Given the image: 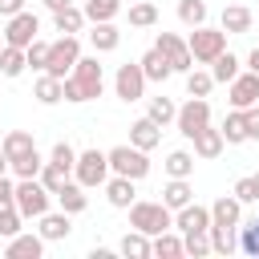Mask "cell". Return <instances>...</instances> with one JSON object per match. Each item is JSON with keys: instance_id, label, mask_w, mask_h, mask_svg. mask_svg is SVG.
Instances as JSON below:
<instances>
[{"instance_id": "7dc6e473", "label": "cell", "mask_w": 259, "mask_h": 259, "mask_svg": "<svg viewBox=\"0 0 259 259\" xmlns=\"http://www.w3.org/2000/svg\"><path fill=\"white\" fill-rule=\"evenodd\" d=\"M231 194H235L243 206H247V202H259V194H255V178H251V174H247V178H239V182L231 186Z\"/></svg>"}, {"instance_id": "ab89813d", "label": "cell", "mask_w": 259, "mask_h": 259, "mask_svg": "<svg viewBox=\"0 0 259 259\" xmlns=\"http://www.w3.org/2000/svg\"><path fill=\"white\" fill-rule=\"evenodd\" d=\"M154 24H158V4L142 0L130 8V28H154Z\"/></svg>"}, {"instance_id": "681fc988", "label": "cell", "mask_w": 259, "mask_h": 259, "mask_svg": "<svg viewBox=\"0 0 259 259\" xmlns=\"http://www.w3.org/2000/svg\"><path fill=\"white\" fill-rule=\"evenodd\" d=\"M243 117H247V138H251V142H259V105L243 109Z\"/></svg>"}, {"instance_id": "9a60e30c", "label": "cell", "mask_w": 259, "mask_h": 259, "mask_svg": "<svg viewBox=\"0 0 259 259\" xmlns=\"http://www.w3.org/2000/svg\"><path fill=\"white\" fill-rule=\"evenodd\" d=\"M251 24H255V12L243 8V4H227L223 16H219V28L227 36H243V32H251Z\"/></svg>"}, {"instance_id": "277c9868", "label": "cell", "mask_w": 259, "mask_h": 259, "mask_svg": "<svg viewBox=\"0 0 259 259\" xmlns=\"http://www.w3.org/2000/svg\"><path fill=\"white\" fill-rule=\"evenodd\" d=\"M186 45L194 53V65H210L219 53H227V32L223 28H210V24H198V28H190Z\"/></svg>"}, {"instance_id": "e575fe53", "label": "cell", "mask_w": 259, "mask_h": 259, "mask_svg": "<svg viewBox=\"0 0 259 259\" xmlns=\"http://www.w3.org/2000/svg\"><path fill=\"white\" fill-rule=\"evenodd\" d=\"M206 16H210L206 0H178V20H182L186 28H198V24H206Z\"/></svg>"}, {"instance_id": "f907efd6", "label": "cell", "mask_w": 259, "mask_h": 259, "mask_svg": "<svg viewBox=\"0 0 259 259\" xmlns=\"http://www.w3.org/2000/svg\"><path fill=\"white\" fill-rule=\"evenodd\" d=\"M65 101H73V105H81V101H85V93H81V85H77L73 77H65Z\"/></svg>"}, {"instance_id": "44dd1931", "label": "cell", "mask_w": 259, "mask_h": 259, "mask_svg": "<svg viewBox=\"0 0 259 259\" xmlns=\"http://www.w3.org/2000/svg\"><path fill=\"white\" fill-rule=\"evenodd\" d=\"M89 45H93V53H113V49L121 45V32H117V24H113V20L89 24Z\"/></svg>"}, {"instance_id": "7402d4cb", "label": "cell", "mask_w": 259, "mask_h": 259, "mask_svg": "<svg viewBox=\"0 0 259 259\" xmlns=\"http://www.w3.org/2000/svg\"><path fill=\"white\" fill-rule=\"evenodd\" d=\"M57 206H61V210H69V214H81V210L89 206V194H85V186H81L77 178H69V182L57 190Z\"/></svg>"}, {"instance_id": "4316f807", "label": "cell", "mask_w": 259, "mask_h": 259, "mask_svg": "<svg viewBox=\"0 0 259 259\" xmlns=\"http://www.w3.org/2000/svg\"><path fill=\"white\" fill-rule=\"evenodd\" d=\"M117 251H121L125 259H150V255H154V243H150L146 231H130V235L117 243Z\"/></svg>"}, {"instance_id": "5b68a950", "label": "cell", "mask_w": 259, "mask_h": 259, "mask_svg": "<svg viewBox=\"0 0 259 259\" xmlns=\"http://www.w3.org/2000/svg\"><path fill=\"white\" fill-rule=\"evenodd\" d=\"M77 61H81V40H77L73 32H61V36L49 45V65H45V73H53V77L65 81Z\"/></svg>"}, {"instance_id": "f546056e", "label": "cell", "mask_w": 259, "mask_h": 259, "mask_svg": "<svg viewBox=\"0 0 259 259\" xmlns=\"http://www.w3.org/2000/svg\"><path fill=\"white\" fill-rule=\"evenodd\" d=\"M0 150H4V154H8V162H12V158H20V154L36 150V142H32V134H28V130H8V134L0 138Z\"/></svg>"}, {"instance_id": "5bb4252c", "label": "cell", "mask_w": 259, "mask_h": 259, "mask_svg": "<svg viewBox=\"0 0 259 259\" xmlns=\"http://www.w3.org/2000/svg\"><path fill=\"white\" fill-rule=\"evenodd\" d=\"M4 255H8V259H40V255H45V239H40V231H36V235H28V231L12 235V239L4 243Z\"/></svg>"}, {"instance_id": "f5cc1de1", "label": "cell", "mask_w": 259, "mask_h": 259, "mask_svg": "<svg viewBox=\"0 0 259 259\" xmlns=\"http://www.w3.org/2000/svg\"><path fill=\"white\" fill-rule=\"evenodd\" d=\"M247 69H251V73H259V49H251V53H247Z\"/></svg>"}, {"instance_id": "b9f144b4", "label": "cell", "mask_w": 259, "mask_h": 259, "mask_svg": "<svg viewBox=\"0 0 259 259\" xmlns=\"http://www.w3.org/2000/svg\"><path fill=\"white\" fill-rule=\"evenodd\" d=\"M182 255H194V259L210 255V235H206V231H190V235H182Z\"/></svg>"}, {"instance_id": "1f68e13d", "label": "cell", "mask_w": 259, "mask_h": 259, "mask_svg": "<svg viewBox=\"0 0 259 259\" xmlns=\"http://www.w3.org/2000/svg\"><path fill=\"white\" fill-rule=\"evenodd\" d=\"M210 251H219V255H231V251H239V227H214L210 223Z\"/></svg>"}, {"instance_id": "d6986e66", "label": "cell", "mask_w": 259, "mask_h": 259, "mask_svg": "<svg viewBox=\"0 0 259 259\" xmlns=\"http://www.w3.org/2000/svg\"><path fill=\"white\" fill-rule=\"evenodd\" d=\"M194 158H202V162H210V158H219L223 154V146H227V138H223V130H214V125H206V130H198L194 138Z\"/></svg>"}, {"instance_id": "f35d334b", "label": "cell", "mask_w": 259, "mask_h": 259, "mask_svg": "<svg viewBox=\"0 0 259 259\" xmlns=\"http://www.w3.org/2000/svg\"><path fill=\"white\" fill-rule=\"evenodd\" d=\"M146 117H154V121L166 130V125L178 117V105H174L170 97H150V105H146Z\"/></svg>"}, {"instance_id": "cb8c5ba5", "label": "cell", "mask_w": 259, "mask_h": 259, "mask_svg": "<svg viewBox=\"0 0 259 259\" xmlns=\"http://www.w3.org/2000/svg\"><path fill=\"white\" fill-rule=\"evenodd\" d=\"M32 97H36L40 105H57V101H65V81L53 77V73H40L36 85H32Z\"/></svg>"}, {"instance_id": "d4e9b609", "label": "cell", "mask_w": 259, "mask_h": 259, "mask_svg": "<svg viewBox=\"0 0 259 259\" xmlns=\"http://www.w3.org/2000/svg\"><path fill=\"white\" fill-rule=\"evenodd\" d=\"M162 202H166L170 210H182L186 202H194V186H190V178H170V182L162 186Z\"/></svg>"}, {"instance_id": "7bdbcfd3", "label": "cell", "mask_w": 259, "mask_h": 259, "mask_svg": "<svg viewBox=\"0 0 259 259\" xmlns=\"http://www.w3.org/2000/svg\"><path fill=\"white\" fill-rule=\"evenodd\" d=\"M239 251L243 255H259V223H239Z\"/></svg>"}, {"instance_id": "11a10c76", "label": "cell", "mask_w": 259, "mask_h": 259, "mask_svg": "<svg viewBox=\"0 0 259 259\" xmlns=\"http://www.w3.org/2000/svg\"><path fill=\"white\" fill-rule=\"evenodd\" d=\"M8 170H12V162H8V154H4V150H0V178H4V174H8Z\"/></svg>"}, {"instance_id": "ac0fdd59", "label": "cell", "mask_w": 259, "mask_h": 259, "mask_svg": "<svg viewBox=\"0 0 259 259\" xmlns=\"http://www.w3.org/2000/svg\"><path fill=\"white\" fill-rule=\"evenodd\" d=\"M210 223H214V227H239V223H243V202H239L235 194L214 198V202H210Z\"/></svg>"}, {"instance_id": "d6a6232c", "label": "cell", "mask_w": 259, "mask_h": 259, "mask_svg": "<svg viewBox=\"0 0 259 259\" xmlns=\"http://www.w3.org/2000/svg\"><path fill=\"white\" fill-rule=\"evenodd\" d=\"M150 243H154V255H158V259H178V255H182V235H178V227L154 235Z\"/></svg>"}, {"instance_id": "52a82bcc", "label": "cell", "mask_w": 259, "mask_h": 259, "mask_svg": "<svg viewBox=\"0 0 259 259\" xmlns=\"http://www.w3.org/2000/svg\"><path fill=\"white\" fill-rule=\"evenodd\" d=\"M69 77L81 85L85 101H93V97H101V93H105V65L97 61V53H93V57H81V61L73 65V73H69Z\"/></svg>"}, {"instance_id": "d590c367", "label": "cell", "mask_w": 259, "mask_h": 259, "mask_svg": "<svg viewBox=\"0 0 259 259\" xmlns=\"http://www.w3.org/2000/svg\"><path fill=\"white\" fill-rule=\"evenodd\" d=\"M210 89H214L210 69H190L186 73V97H210Z\"/></svg>"}, {"instance_id": "74e56055", "label": "cell", "mask_w": 259, "mask_h": 259, "mask_svg": "<svg viewBox=\"0 0 259 259\" xmlns=\"http://www.w3.org/2000/svg\"><path fill=\"white\" fill-rule=\"evenodd\" d=\"M81 8H85V16H89V24H101V20H113V16L121 12V0H85Z\"/></svg>"}, {"instance_id": "484cf974", "label": "cell", "mask_w": 259, "mask_h": 259, "mask_svg": "<svg viewBox=\"0 0 259 259\" xmlns=\"http://www.w3.org/2000/svg\"><path fill=\"white\" fill-rule=\"evenodd\" d=\"M138 65H142V73H146V81H158V85H162V81H170V77H174V69H170V61H166V57H162L158 49H150V53H142V61H138Z\"/></svg>"}, {"instance_id": "30bf717a", "label": "cell", "mask_w": 259, "mask_h": 259, "mask_svg": "<svg viewBox=\"0 0 259 259\" xmlns=\"http://www.w3.org/2000/svg\"><path fill=\"white\" fill-rule=\"evenodd\" d=\"M154 49L170 61V69H174V73H190V69H194V53H190V45H186L182 36H174V32H158Z\"/></svg>"}, {"instance_id": "c3c4849f", "label": "cell", "mask_w": 259, "mask_h": 259, "mask_svg": "<svg viewBox=\"0 0 259 259\" xmlns=\"http://www.w3.org/2000/svg\"><path fill=\"white\" fill-rule=\"evenodd\" d=\"M8 206H16V182L4 174L0 178V210H8Z\"/></svg>"}, {"instance_id": "6da1fadb", "label": "cell", "mask_w": 259, "mask_h": 259, "mask_svg": "<svg viewBox=\"0 0 259 259\" xmlns=\"http://www.w3.org/2000/svg\"><path fill=\"white\" fill-rule=\"evenodd\" d=\"M109 154L105 150H97V146H89V150H81L77 154V166H73V178L85 186V190H97V186H105L109 182Z\"/></svg>"}, {"instance_id": "9f6ffc18", "label": "cell", "mask_w": 259, "mask_h": 259, "mask_svg": "<svg viewBox=\"0 0 259 259\" xmlns=\"http://www.w3.org/2000/svg\"><path fill=\"white\" fill-rule=\"evenodd\" d=\"M251 178H255V194H259V174H251Z\"/></svg>"}, {"instance_id": "2e32d148", "label": "cell", "mask_w": 259, "mask_h": 259, "mask_svg": "<svg viewBox=\"0 0 259 259\" xmlns=\"http://www.w3.org/2000/svg\"><path fill=\"white\" fill-rule=\"evenodd\" d=\"M174 227H178L182 235H190V231H210V206L186 202L182 210H174Z\"/></svg>"}, {"instance_id": "8992f818", "label": "cell", "mask_w": 259, "mask_h": 259, "mask_svg": "<svg viewBox=\"0 0 259 259\" xmlns=\"http://www.w3.org/2000/svg\"><path fill=\"white\" fill-rule=\"evenodd\" d=\"M109 154V170L113 174H125V178H146L150 174V158H146V150H138L134 142H125V146H113V150H105Z\"/></svg>"}, {"instance_id": "7a4b0ae2", "label": "cell", "mask_w": 259, "mask_h": 259, "mask_svg": "<svg viewBox=\"0 0 259 259\" xmlns=\"http://www.w3.org/2000/svg\"><path fill=\"white\" fill-rule=\"evenodd\" d=\"M130 227L134 231H146L154 239V235H162V231L174 227V210L166 202H134L130 206Z\"/></svg>"}, {"instance_id": "3957f363", "label": "cell", "mask_w": 259, "mask_h": 259, "mask_svg": "<svg viewBox=\"0 0 259 259\" xmlns=\"http://www.w3.org/2000/svg\"><path fill=\"white\" fill-rule=\"evenodd\" d=\"M53 202V190L40 178H16V210L24 219H40Z\"/></svg>"}, {"instance_id": "6f0895ef", "label": "cell", "mask_w": 259, "mask_h": 259, "mask_svg": "<svg viewBox=\"0 0 259 259\" xmlns=\"http://www.w3.org/2000/svg\"><path fill=\"white\" fill-rule=\"evenodd\" d=\"M255 223H259V219H255Z\"/></svg>"}, {"instance_id": "836d02e7", "label": "cell", "mask_w": 259, "mask_h": 259, "mask_svg": "<svg viewBox=\"0 0 259 259\" xmlns=\"http://www.w3.org/2000/svg\"><path fill=\"white\" fill-rule=\"evenodd\" d=\"M162 166H166L170 178H190V174H194V154H190V150H170Z\"/></svg>"}, {"instance_id": "816d5d0a", "label": "cell", "mask_w": 259, "mask_h": 259, "mask_svg": "<svg viewBox=\"0 0 259 259\" xmlns=\"http://www.w3.org/2000/svg\"><path fill=\"white\" fill-rule=\"evenodd\" d=\"M16 12H24V0H0V16H4V20L16 16Z\"/></svg>"}, {"instance_id": "9c48e42d", "label": "cell", "mask_w": 259, "mask_h": 259, "mask_svg": "<svg viewBox=\"0 0 259 259\" xmlns=\"http://www.w3.org/2000/svg\"><path fill=\"white\" fill-rule=\"evenodd\" d=\"M174 125H178V134L190 142L198 130H206V125H210V101H206V97H190L186 105H178Z\"/></svg>"}, {"instance_id": "603a6c76", "label": "cell", "mask_w": 259, "mask_h": 259, "mask_svg": "<svg viewBox=\"0 0 259 259\" xmlns=\"http://www.w3.org/2000/svg\"><path fill=\"white\" fill-rule=\"evenodd\" d=\"M85 24H89V16H85V8H77V4H65L61 12H53V28L57 32H85Z\"/></svg>"}, {"instance_id": "83f0119b", "label": "cell", "mask_w": 259, "mask_h": 259, "mask_svg": "<svg viewBox=\"0 0 259 259\" xmlns=\"http://www.w3.org/2000/svg\"><path fill=\"white\" fill-rule=\"evenodd\" d=\"M210 73H214V85H231V81L243 73V65H239L235 53H219V57L210 61Z\"/></svg>"}, {"instance_id": "4fadbf2b", "label": "cell", "mask_w": 259, "mask_h": 259, "mask_svg": "<svg viewBox=\"0 0 259 259\" xmlns=\"http://www.w3.org/2000/svg\"><path fill=\"white\" fill-rule=\"evenodd\" d=\"M36 223H40L36 231H40L45 243H61V239H69V231H73V214H69V210H45Z\"/></svg>"}, {"instance_id": "60d3db41", "label": "cell", "mask_w": 259, "mask_h": 259, "mask_svg": "<svg viewBox=\"0 0 259 259\" xmlns=\"http://www.w3.org/2000/svg\"><path fill=\"white\" fill-rule=\"evenodd\" d=\"M69 178H73V170L57 166V162H45V170H40V182H45V186L53 190V198H57V190H61V186H65Z\"/></svg>"}, {"instance_id": "8d00e7d4", "label": "cell", "mask_w": 259, "mask_h": 259, "mask_svg": "<svg viewBox=\"0 0 259 259\" xmlns=\"http://www.w3.org/2000/svg\"><path fill=\"white\" fill-rule=\"evenodd\" d=\"M40 170H45V158H40V150H28V154L12 158V174H16V178H40Z\"/></svg>"}, {"instance_id": "4dcf8cb0", "label": "cell", "mask_w": 259, "mask_h": 259, "mask_svg": "<svg viewBox=\"0 0 259 259\" xmlns=\"http://www.w3.org/2000/svg\"><path fill=\"white\" fill-rule=\"evenodd\" d=\"M28 69V57H24V49H16V45H4L0 49V77H20Z\"/></svg>"}, {"instance_id": "f1b7e54d", "label": "cell", "mask_w": 259, "mask_h": 259, "mask_svg": "<svg viewBox=\"0 0 259 259\" xmlns=\"http://www.w3.org/2000/svg\"><path fill=\"white\" fill-rule=\"evenodd\" d=\"M223 138H227V146H243V142H251L247 138V117H243V109H231L227 117H223Z\"/></svg>"}, {"instance_id": "ee69618b", "label": "cell", "mask_w": 259, "mask_h": 259, "mask_svg": "<svg viewBox=\"0 0 259 259\" xmlns=\"http://www.w3.org/2000/svg\"><path fill=\"white\" fill-rule=\"evenodd\" d=\"M20 231H24V214H20L16 206L0 210V239H12V235H20Z\"/></svg>"}, {"instance_id": "ba28073f", "label": "cell", "mask_w": 259, "mask_h": 259, "mask_svg": "<svg viewBox=\"0 0 259 259\" xmlns=\"http://www.w3.org/2000/svg\"><path fill=\"white\" fill-rule=\"evenodd\" d=\"M146 85H150V81H146V73H142L138 61H134V65H130V61L117 65V73H113V93H117L125 105L142 101V97H146Z\"/></svg>"}, {"instance_id": "db71d44e", "label": "cell", "mask_w": 259, "mask_h": 259, "mask_svg": "<svg viewBox=\"0 0 259 259\" xmlns=\"http://www.w3.org/2000/svg\"><path fill=\"white\" fill-rule=\"evenodd\" d=\"M65 4H73V0H45V8H49V12H61Z\"/></svg>"}, {"instance_id": "8fae6325", "label": "cell", "mask_w": 259, "mask_h": 259, "mask_svg": "<svg viewBox=\"0 0 259 259\" xmlns=\"http://www.w3.org/2000/svg\"><path fill=\"white\" fill-rule=\"evenodd\" d=\"M36 32H40V20H36V12H16V16H8V24H4V45H16V49H28L32 40H36Z\"/></svg>"}, {"instance_id": "ffe728a7", "label": "cell", "mask_w": 259, "mask_h": 259, "mask_svg": "<svg viewBox=\"0 0 259 259\" xmlns=\"http://www.w3.org/2000/svg\"><path fill=\"white\" fill-rule=\"evenodd\" d=\"M130 142H134L138 150H146V154H150V150L162 142V125H158L154 117H138V121L130 125Z\"/></svg>"}, {"instance_id": "7c38bea8", "label": "cell", "mask_w": 259, "mask_h": 259, "mask_svg": "<svg viewBox=\"0 0 259 259\" xmlns=\"http://www.w3.org/2000/svg\"><path fill=\"white\" fill-rule=\"evenodd\" d=\"M227 97H231V109H251L259 105V73H239L231 85H227Z\"/></svg>"}, {"instance_id": "e0dca14e", "label": "cell", "mask_w": 259, "mask_h": 259, "mask_svg": "<svg viewBox=\"0 0 259 259\" xmlns=\"http://www.w3.org/2000/svg\"><path fill=\"white\" fill-rule=\"evenodd\" d=\"M105 198H109V206H117V210H130V206L138 202L134 178H125V174H113V178L105 182Z\"/></svg>"}, {"instance_id": "f6af8a7d", "label": "cell", "mask_w": 259, "mask_h": 259, "mask_svg": "<svg viewBox=\"0 0 259 259\" xmlns=\"http://www.w3.org/2000/svg\"><path fill=\"white\" fill-rule=\"evenodd\" d=\"M49 45H53V40H40V36H36V40L24 49V57H28V69H40V73H45V65H49Z\"/></svg>"}, {"instance_id": "bcb514c9", "label": "cell", "mask_w": 259, "mask_h": 259, "mask_svg": "<svg viewBox=\"0 0 259 259\" xmlns=\"http://www.w3.org/2000/svg\"><path fill=\"white\" fill-rule=\"evenodd\" d=\"M49 162H57V166L73 170V166H77V150H73L69 142H57V146H53V154H49Z\"/></svg>"}]
</instances>
